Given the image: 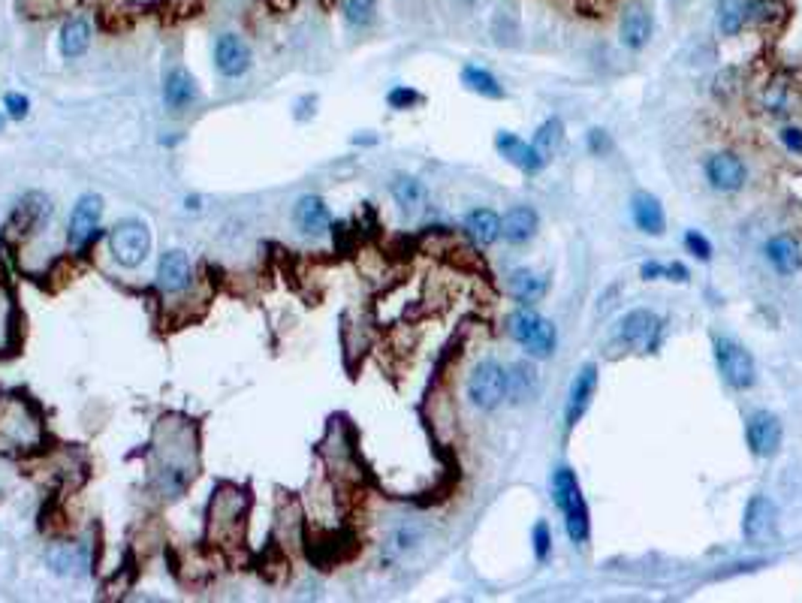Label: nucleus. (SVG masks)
<instances>
[{
	"label": "nucleus",
	"instance_id": "obj_12",
	"mask_svg": "<svg viewBox=\"0 0 802 603\" xmlns=\"http://www.w3.org/2000/svg\"><path fill=\"white\" fill-rule=\"evenodd\" d=\"M251 64H254L251 46L238 34H220L214 39V67H218L220 76L238 79L251 70Z\"/></svg>",
	"mask_w": 802,
	"mask_h": 603
},
{
	"label": "nucleus",
	"instance_id": "obj_35",
	"mask_svg": "<svg viewBox=\"0 0 802 603\" xmlns=\"http://www.w3.org/2000/svg\"><path fill=\"white\" fill-rule=\"evenodd\" d=\"M13 320H15V308H13V299L6 296L4 290H0V350H4L6 344H10V332H13Z\"/></svg>",
	"mask_w": 802,
	"mask_h": 603
},
{
	"label": "nucleus",
	"instance_id": "obj_39",
	"mask_svg": "<svg viewBox=\"0 0 802 603\" xmlns=\"http://www.w3.org/2000/svg\"><path fill=\"white\" fill-rule=\"evenodd\" d=\"M4 109H6V115H10L13 121H22V118H28L30 100L24 94H6L4 97Z\"/></svg>",
	"mask_w": 802,
	"mask_h": 603
},
{
	"label": "nucleus",
	"instance_id": "obj_24",
	"mask_svg": "<svg viewBox=\"0 0 802 603\" xmlns=\"http://www.w3.org/2000/svg\"><path fill=\"white\" fill-rule=\"evenodd\" d=\"M766 257H769V263H772V269L781 271V275H797L799 266H802L799 245L793 242L790 236L769 238V242H766Z\"/></svg>",
	"mask_w": 802,
	"mask_h": 603
},
{
	"label": "nucleus",
	"instance_id": "obj_19",
	"mask_svg": "<svg viewBox=\"0 0 802 603\" xmlns=\"http://www.w3.org/2000/svg\"><path fill=\"white\" fill-rule=\"evenodd\" d=\"M775 528V504L763 498V495H755L746 507V516H742V534L746 540H763L766 534H772Z\"/></svg>",
	"mask_w": 802,
	"mask_h": 603
},
{
	"label": "nucleus",
	"instance_id": "obj_30",
	"mask_svg": "<svg viewBox=\"0 0 802 603\" xmlns=\"http://www.w3.org/2000/svg\"><path fill=\"white\" fill-rule=\"evenodd\" d=\"M561 139H565V124H561L558 118H547L540 127H537L531 145L537 148V154L543 157V163H549L561 148Z\"/></svg>",
	"mask_w": 802,
	"mask_h": 603
},
{
	"label": "nucleus",
	"instance_id": "obj_37",
	"mask_svg": "<svg viewBox=\"0 0 802 603\" xmlns=\"http://www.w3.org/2000/svg\"><path fill=\"white\" fill-rule=\"evenodd\" d=\"M549 552H552V534H549V525L540 519V522L534 525V556H537V561H547Z\"/></svg>",
	"mask_w": 802,
	"mask_h": 603
},
{
	"label": "nucleus",
	"instance_id": "obj_31",
	"mask_svg": "<svg viewBox=\"0 0 802 603\" xmlns=\"http://www.w3.org/2000/svg\"><path fill=\"white\" fill-rule=\"evenodd\" d=\"M461 82H465V88H470V90H474V94L489 97V100H501V97H504L501 82L495 79L489 70L474 67V64H468V67L461 70Z\"/></svg>",
	"mask_w": 802,
	"mask_h": 603
},
{
	"label": "nucleus",
	"instance_id": "obj_20",
	"mask_svg": "<svg viewBox=\"0 0 802 603\" xmlns=\"http://www.w3.org/2000/svg\"><path fill=\"white\" fill-rule=\"evenodd\" d=\"M293 220H296V227H299L305 236H323L326 229H329V224H332L326 202L320 200V196H314V194L302 196V200L296 202Z\"/></svg>",
	"mask_w": 802,
	"mask_h": 603
},
{
	"label": "nucleus",
	"instance_id": "obj_43",
	"mask_svg": "<svg viewBox=\"0 0 802 603\" xmlns=\"http://www.w3.org/2000/svg\"><path fill=\"white\" fill-rule=\"evenodd\" d=\"M667 278H669V280H679V284H685V280H688V269H685L682 263H669V266H667Z\"/></svg>",
	"mask_w": 802,
	"mask_h": 603
},
{
	"label": "nucleus",
	"instance_id": "obj_22",
	"mask_svg": "<svg viewBox=\"0 0 802 603\" xmlns=\"http://www.w3.org/2000/svg\"><path fill=\"white\" fill-rule=\"evenodd\" d=\"M631 214H634L636 229H642V233H646V236H660V233H664V229H667L664 209H660V202H658L651 194H646V190L634 194V200H631Z\"/></svg>",
	"mask_w": 802,
	"mask_h": 603
},
{
	"label": "nucleus",
	"instance_id": "obj_14",
	"mask_svg": "<svg viewBox=\"0 0 802 603\" xmlns=\"http://www.w3.org/2000/svg\"><path fill=\"white\" fill-rule=\"evenodd\" d=\"M706 178H709V185L715 190H721V194H736V190L746 187L748 169L736 154L724 151V154H712L706 160Z\"/></svg>",
	"mask_w": 802,
	"mask_h": 603
},
{
	"label": "nucleus",
	"instance_id": "obj_33",
	"mask_svg": "<svg viewBox=\"0 0 802 603\" xmlns=\"http://www.w3.org/2000/svg\"><path fill=\"white\" fill-rule=\"evenodd\" d=\"M341 15L350 28H368L377 19V0H341Z\"/></svg>",
	"mask_w": 802,
	"mask_h": 603
},
{
	"label": "nucleus",
	"instance_id": "obj_28",
	"mask_svg": "<svg viewBox=\"0 0 802 603\" xmlns=\"http://www.w3.org/2000/svg\"><path fill=\"white\" fill-rule=\"evenodd\" d=\"M465 227L477 245H492L501 238V218L492 209H474L465 218Z\"/></svg>",
	"mask_w": 802,
	"mask_h": 603
},
{
	"label": "nucleus",
	"instance_id": "obj_1",
	"mask_svg": "<svg viewBox=\"0 0 802 603\" xmlns=\"http://www.w3.org/2000/svg\"><path fill=\"white\" fill-rule=\"evenodd\" d=\"M196 477L194 426L178 419H160L151 441V483L163 498H178Z\"/></svg>",
	"mask_w": 802,
	"mask_h": 603
},
{
	"label": "nucleus",
	"instance_id": "obj_13",
	"mask_svg": "<svg viewBox=\"0 0 802 603\" xmlns=\"http://www.w3.org/2000/svg\"><path fill=\"white\" fill-rule=\"evenodd\" d=\"M48 214H52V202H48L46 194L34 190V194L22 196V202L15 205V211L10 218V236H15V238L34 236L37 229L48 220Z\"/></svg>",
	"mask_w": 802,
	"mask_h": 603
},
{
	"label": "nucleus",
	"instance_id": "obj_42",
	"mask_svg": "<svg viewBox=\"0 0 802 603\" xmlns=\"http://www.w3.org/2000/svg\"><path fill=\"white\" fill-rule=\"evenodd\" d=\"M640 275H642V280H658V278H667V266H664V263H658V260H649V263H642Z\"/></svg>",
	"mask_w": 802,
	"mask_h": 603
},
{
	"label": "nucleus",
	"instance_id": "obj_34",
	"mask_svg": "<svg viewBox=\"0 0 802 603\" xmlns=\"http://www.w3.org/2000/svg\"><path fill=\"white\" fill-rule=\"evenodd\" d=\"M531 390H534V375H531V368H528L525 362L513 366V371H507V395L513 392V399L525 401L528 395H531Z\"/></svg>",
	"mask_w": 802,
	"mask_h": 603
},
{
	"label": "nucleus",
	"instance_id": "obj_44",
	"mask_svg": "<svg viewBox=\"0 0 802 603\" xmlns=\"http://www.w3.org/2000/svg\"><path fill=\"white\" fill-rule=\"evenodd\" d=\"M4 124H6V115H0V130H4Z\"/></svg>",
	"mask_w": 802,
	"mask_h": 603
},
{
	"label": "nucleus",
	"instance_id": "obj_6",
	"mask_svg": "<svg viewBox=\"0 0 802 603\" xmlns=\"http://www.w3.org/2000/svg\"><path fill=\"white\" fill-rule=\"evenodd\" d=\"M109 247L112 257L124 269H136L139 263H145V257L151 254V233L142 220H121V224L112 227L109 233Z\"/></svg>",
	"mask_w": 802,
	"mask_h": 603
},
{
	"label": "nucleus",
	"instance_id": "obj_26",
	"mask_svg": "<svg viewBox=\"0 0 802 603\" xmlns=\"http://www.w3.org/2000/svg\"><path fill=\"white\" fill-rule=\"evenodd\" d=\"M510 293L519 305H525L528 308V305L543 299V293H547V278L537 275V271H531V269H516L510 275Z\"/></svg>",
	"mask_w": 802,
	"mask_h": 603
},
{
	"label": "nucleus",
	"instance_id": "obj_29",
	"mask_svg": "<svg viewBox=\"0 0 802 603\" xmlns=\"http://www.w3.org/2000/svg\"><path fill=\"white\" fill-rule=\"evenodd\" d=\"M715 19L724 37L742 34V28L748 24V0H718Z\"/></svg>",
	"mask_w": 802,
	"mask_h": 603
},
{
	"label": "nucleus",
	"instance_id": "obj_32",
	"mask_svg": "<svg viewBox=\"0 0 802 603\" xmlns=\"http://www.w3.org/2000/svg\"><path fill=\"white\" fill-rule=\"evenodd\" d=\"M392 200L401 205L404 211H413L419 202L426 200V187L419 178H410V176H399L392 181Z\"/></svg>",
	"mask_w": 802,
	"mask_h": 603
},
{
	"label": "nucleus",
	"instance_id": "obj_18",
	"mask_svg": "<svg viewBox=\"0 0 802 603\" xmlns=\"http://www.w3.org/2000/svg\"><path fill=\"white\" fill-rule=\"evenodd\" d=\"M190 278H194V269H190V260L185 251H167L157 263V284H160L163 293H181L190 287Z\"/></svg>",
	"mask_w": 802,
	"mask_h": 603
},
{
	"label": "nucleus",
	"instance_id": "obj_10",
	"mask_svg": "<svg viewBox=\"0 0 802 603\" xmlns=\"http://www.w3.org/2000/svg\"><path fill=\"white\" fill-rule=\"evenodd\" d=\"M100 218H103V196H97V194L79 196V202L73 205L70 229H67L70 247L82 251V247L97 236V229H100Z\"/></svg>",
	"mask_w": 802,
	"mask_h": 603
},
{
	"label": "nucleus",
	"instance_id": "obj_23",
	"mask_svg": "<svg viewBox=\"0 0 802 603\" xmlns=\"http://www.w3.org/2000/svg\"><path fill=\"white\" fill-rule=\"evenodd\" d=\"M537 224H540V220H537V211L531 205H516V209H510L501 218V236L513 245H522L528 238H534Z\"/></svg>",
	"mask_w": 802,
	"mask_h": 603
},
{
	"label": "nucleus",
	"instance_id": "obj_4",
	"mask_svg": "<svg viewBox=\"0 0 802 603\" xmlns=\"http://www.w3.org/2000/svg\"><path fill=\"white\" fill-rule=\"evenodd\" d=\"M468 399L479 410H495L507 399V368L495 359L477 362L468 377Z\"/></svg>",
	"mask_w": 802,
	"mask_h": 603
},
{
	"label": "nucleus",
	"instance_id": "obj_15",
	"mask_svg": "<svg viewBox=\"0 0 802 603\" xmlns=\"http://www.w3.org/2000/svg\"><path fill=\"white\" fill-rule=\"evenodd\" d=\"M651 34H655V19H651L649 6L642 0H636L622 13V22H618V37L627 48L640 52V48L649 46Z\"/></svg>",
	"mask_w": 802,
	"mask_h": 603
},
{
	"label": "nucleus",
	"instance_id": "obj_38",
	"mask_svg": "<svg viewBox=\"0 0 802 603\" xmlns=\"http://www.w3.org/2000/svg\"><path fill=\"white\" fill-rule=\"evenodd\" d=\"M685 247H688V254H694L697 260H709V257H712V245H709L706 236H700L697 229L685 233Z\"/></svg>",
	"mask_w": 802,
	"mask_h": 603
},
{
	"label": "nucleus",
	"instance_id": "obj_8",
	"mask_svg": "<svg viewBox=\"0 0 802 603\" xmlns=\"http://www.w3.org/2000/svg\"><path fill=\"white\" fill-rule=\"evenodd\" d=\"M0 437L13 447H37L43 441V428L39 419L30 414V408L24 401H6L0 410Z\"/></svg>",
	"mask_w": 802,
	"mask_h": 603
},
{
	"label": "nucleus",
	"instance_id": "obj_41",
	"mask_svg": "<svg viewBox=\"0 0 802 603\" xmlns=\"http://www.w3.org/2000/svg\"><path fill=\"white\" fill-rule=\"evenodd\" d=\"M589 148L594 154H603V151H609V134L607 130H600V127H594L591 134H589Z\"/></svg>",
	"mask_w": 802,
	"mask_h": 603
},
{
	"label": "nucleus",
	"instance_id": "obj_2",
	"mask_svg": "<svg viewBox=\"0 0 802 603\" xmlns=\"http://www.w3.org/2000/svg\"><path fill=\"white\" fill-rule=\"evenodd\" d=\"M251 498L233 483H220L209 504V540L218 549H238L245 543V519Z\"/></svg>",
	"mask_w": 802,
	"mask_h": 603
},
{
	"label": "nucleus",
	"instance_id": "obj_36",
	"mask_svg": "<svg viewBox=\"0 0 802 603\" xmlns=\"http://www.w3.org/2000/svg\"><path fill=\"white\" fill-rule=\"evenodd\" d=\"M386 103L392 106V109H410V106L423 103V94H417L413 88H392L390 94H386Z\"/></svg>",
	"mask_w": 802,
	"mask_h": 603
},
{
	"label": "nucleus",
	"instance_id": "obj_25",
	"mask_svg": "<svg viewBox=\"0 0 802 603\" xmlns=\"http://www.w3.org/2000/svg\"><path fill=\"white\" fill-rule=\"evenodd\" d=\"M57 46H61V55L67 57V61H76V57H82V55L88 52V46H91V22L82 19V15H76V19H70V22H64Z\"/></svg>",
	"mask_w": 802,
	"mask_h": 603
},
{
	"label": "nucleus",
	"instance_id": "obj_17",
	"mask_svg": "<svg viewBox=\"0 0 802 603\" xmlns=\"http://www.w3.org/2000/svg\"><path fill=\"white\" fill-rule=\"evenodd\" d=\"M495 148L501 151L504 160H510L513 167H519L525 172V176H537L547 163H543V157L537 154V148L531 142H525V139H519L516 134H507V130H501L498 139H495Z\"/></svg>",
	"mask_w": 802,
	"mask_h": 603
},
{
	"label": "nucleus",
	"instance_id": "obj_40",
	"mask_svg": "<svg viewBox=\"0 0 802 603\" xmlns=\"http://www.w3.org/2000/svg\"><path fill=\"white\" fill-rule=\"evenodd\" d=\"M779 136H781V142H784V148H788V151L802 154V130L799 127H784Z\"/></svg>",
	"mask_w": 802,
	"mask_h": 603
},
{
	"label": "nucleus",
	"instance_id": "obj_9",
	"mask_svg": "<svg viewBox=\"0 0 802 603\" xmlns=\"http://www.w3.org/2000/svg\"><path fill=\"white\" fill-rule=\"evenodd\" d=\"M618 338H622V344L636 347L642 353H658V344H660L658 314H651L646 308H634L631 314H625L622 323H618Z\"/></svg>",
	"mask_w": 802,
	"mask_h": 603
},
{
	"label": "nucleus",
	"instance_id": "obj_16",
	"mask_svg": "<svg viewBox=\"0 0 802 603\" xmlns=\"http://www.w3.org/2000/svg\"><path fill=\"white\" fill-rule=\"evenodd\" d=\"M594 390H598V366L589 362V366L580 368L573 386H570V399H567V408H565V426L567 428H573L585 417V410H589V404L594 399Z\"/></svg>",
	"mask_w": 802,
	"mask_h": 603
},
{
	"label": "nucleus",
	"instance_id": "obj_11",
	"mask_svg": "<svg viewBox=\"0 0 802 603\" xmlns=\"http://www.w3.org/2000/svg\"><path fill=\"white\" fill-rule=\"evenodd\" d=\"M746 441H748V450L755 452L757 459L775 456L779 447H781L779 417L769 414V410H755V414L748 417V423H746Z\"/></svg>",
	"mask_w": 802,
	"mask_h": 603
},
{
	"label": "nucleus",
	"instance_id": "obj_27",
	"mask_svg": "<svg viewBox=\"0 0 802 603\" xmlns=\"http://www.w3.org/2000/svg\"><path fill=\"white\" fill-rule=\"evenodd\" d=\"M48 564L55 567V573L64 576H82L88 570V549L79 543H61L48 552Z\"/></svg>",
	"mask_w": 802,
	"mask_h": 603
},
{
	"label": "nucleus",
	"instance_id": "obj_5",
	"mask_svg": "<svg viewBox=\"0 0 802 603\" xmlns=\"http://www.w3.org/2000/svg\"><path fill=\"white\" fill-rule=\"evenodd\" d=\"M510 335L513 341H519L537 359H547L556 350V326L547 317H540V314L528 308L516 311L510 317Z\"/></svg>",
	"mask_w": 802,
	"mask_h": 603
},
{
	"label": "nucleus",
	"instance_id": "obj_21",
	"mask_svg": "<svg viewBox=\"0 0 802 603\" xmlns=\"http://www.w3.org/2000/svg\"><path fill=\"white\" fill-rule=\"evenodd\" d=\"M196 97H200V90H196V82L187 70L176 67L167 73V79H163V103H167L172 112L187 109L190 103H196Z\"/></svg>",
	"mask_w": 802,
	"mask_h": 603
},
{
	"label": "nucleus",
	"instance_id": "obj_3",
	"mask_svg": "<svg viewBox=\"0 0 802 603\" xmlns=\"http://www.w3.org/2000/svg\"><path fill=\"white\" fill-rule=\"evenodd\" d=\"M552 498H556V507L565 513V528L567 537L582 547L591 537V522H589V504H585V495L580 489V480L570 468H558L556 477H552Z\"/></svg>",
	"mask_w": 802,
	"mask_h": 603
},
{
	"label": "nucleus",
	"instance_id": "obj_7",
	"mask_svg": "<svg viewBox=\"0 0 802 603\" xmlns=\"http://www.w3.org/2000/svg\"><path fill=\"white\" fill-rule=\"evenodd\" d=\"M715 362H718L721 377L733 386V390H748V386H755V359H751V353L739 341H733V338H727V335H718L715 338Z\"/></svg>",
	"mask_w": 802,
	"mask_h": 603
}]
</instances>
